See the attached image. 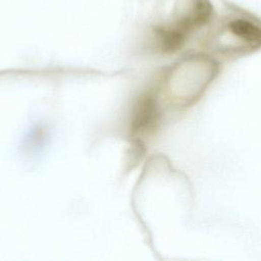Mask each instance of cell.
<instances>
[{
	"label": "cell",
	"instance_id": "2",
	"mask_svg": "<svg viewBox=\"0 0 261 261\" xmlns=\"http://www.w3.org/2000/svg\"><path fill=\"white\" fill-rule=\"evenodd\" d=\"M206 45L212 55L236 57L261 49V23L246 16L222 21L210 33Z\"/></svg>",
	"mask_w": 261,
	"mask_h": 261
},
{
	"label": "cell",
	"instance_id": "3",
	"mask_svg": "<svg viewBox=\"0 0 261 261\" xmlns=\"http://www.w3.org/2000/svg\"><path fill=\"white\" fill-rule=\"evenodd\" d=\"M163 116V104L157 89L144 93L137 101L132 115L130 130L134 138L140 140L152 136Z\"/></svg>",
	"mask_w": 261,
	"mask_h": 261
},
{
	"label": "cell",
	"instance_id": "1",
	"mask_svg": "<svg viewBox=\"0 0 261 261\" xmlns=\"http://www.w3.org/2000/svg\"><path fill=\"white\" fill-rule=\"evenodd\" d=\"M218 60L209 53H193L178 60L162 77L159 96L174 109H185L205 94L219 73Z\"/></svg>",
	"mask_w": 261,
	"mask_h": 261
}]
</instances>
